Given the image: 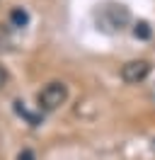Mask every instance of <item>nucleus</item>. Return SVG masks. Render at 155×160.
<instances>
[{
    "instance_id": "5",
    "label": "nucleus",
    "mask_w": 155,
    "mask_h": 160,
    "mask_svg": "<svg viewBox=\"0 0 155 160\" xmlns=\"http://www.w3.org/2000/svg\"><path fill=\"white\" fill-rule=\"evenodd\" d=\"M133 37L136 39H150V27H148V22H138V24H136Z\"/></svg>"
},
{
    "instance_id": "4",
    "label": "nucleus",
    "mask_w": 155,
    "mask_h": 160,
    "mask_svg": "<svg viewBox=\"0 0 155 160\" xmlns=\"http://www.w3.org/2000/svg\"><path fill=\"white\" fill-rule=\"evenodd\" d=\"M10 22L15 24V27H24L29 22V15H27V10H22V8H15V10L10 12Z\"/></svg>"
},
{
    "instance_id": "6",
    "label": "nucleus",
    "mask_w": 155,
    "mask_h": 160,
    "mask_svg": "<svg viewBox=\"0 0 155 160\" xmlns=\"http://www.w3.org/2000/svg\"><path fill=\"white\" fill-rule=\"evenodd\" d=\"M12 46V39H10V32L0 24V51H5V49H10Z\"/></svg>"
},
{
    "instance_id": "8",
    "label": "nucleus",
    "mask_w": 155,
    "mask_h": 160,
    "mask_svg": "<svg viewBox=\"0 0 155 160\" xmlns=\"http://www.w3.org/2000/svg\"><path fill=\"white\" fill-rule=\"evenodd\" d=\"M5 82H8V70H5L2 66H0V90L5 88Z\"/></svg>"
},
{
    "instance_id": "1",
    "label": "nucleus",
    "mask_w": 155,
    "mask_h": 160,
    "mask_svg": "<svg viewBox=\"0 0 155 160\" xmlns=\"http://www.w3.org/2000/svg\"><path fill=\"white\" fill-rule=\"evenodd\" d=\"M66 100H68V85L58 82V80L44 85L37 95V104H39V109H44V112H56L61 104H66Z\"/></svg>"
},
{
    "instance_id": "3",
    "label": "nucleus",
    "mask_w": 155,
    "mask_h": 160,
    "mask_svg": "<svg viewBox=\"0 0 155 160\" xmlns=\"http://www.w3.org/2000/svg\"><path fill=\"white\" fill-rule=\"evenodd\" d=\"M148 75H150V63L148 61H128V63L121 66V80L128 82V85L143 82Z\"/></svg>"
},
{
    "instance_id": "2",
    "label": "nucleus",
    "mask_w": 155,
    "mask_h": 160,
    "mask_svg": "<svg viewBox=\"0 0 155 160\" xmlns=\"http://www.w3.org/2000/svg\"><path fill=\"white\" fill-rule=\"evenodd\" d=\"M128 22V10L124 5H107L104 10L99 12V24H104V29H121Z\"/></svg>"
},
{
    "instance_id": "7",
    "label": "nucleus",
    "mask_w": 155,
    "mask_h": 160,
    "mask_svg": "<svg viewBox=\"0 0 155 160\" xmlns=\"http://www.w3.org/2000/svg\"><path fill=\"white\" fill-rule=\"evenodd\" d=\"M17 160H34V153H32L29 148H24V150L17 155Z\"/></svg>"
}]
</instances>
